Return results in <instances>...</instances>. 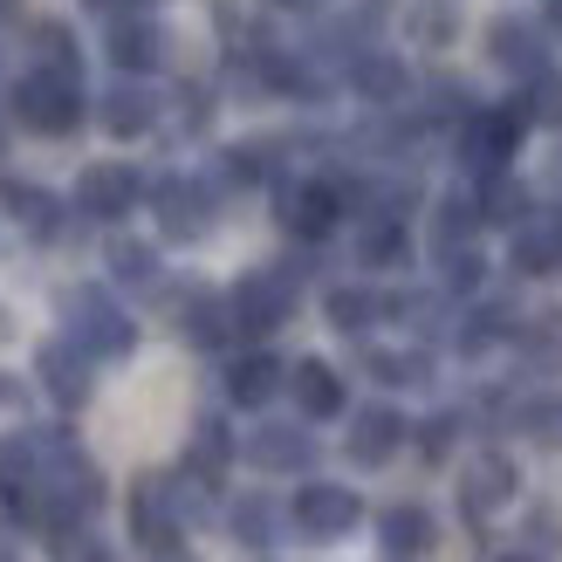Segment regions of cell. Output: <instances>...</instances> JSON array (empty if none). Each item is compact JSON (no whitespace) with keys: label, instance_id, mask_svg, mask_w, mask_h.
Segmentation results:
<instances>
[{"label":"cell","instance_id":"6da1fadb","mask_svg":"<svg viewBox=\"0 0 562 562\" xmlns=\"http://www.w3.org/2000/svg\"><path fill=\"white\" fill-rule=\"evenodd\" d=\"M0 508L35 528L48 515V467H42V432L0 439Z\"/></svg>","mask_w":562,"mask_h":562},{"label":"cell","instance_id":"7a4b0ae2","mask_svg":"<svg viewBox=\"0 0 562 562\" xmlns=\"http://www.w3.org/2000/svg\"><path fill=\"white\" fill-rule=\"evenodd\" d=\"M14 117H21L27 131H42V137L76 131V117H82V90H76V76H63V69H27V76H21V90H14Z\"/></svg>","mask_w":562,"mask_h":562},{"label":"cell","instance_id":"3957f363","mask_svg":"<svg viewBox=\"0 0 562 562\" xmlns=\"http://www.w3.org/2000/svg\"><path fill=\"white\" fill-rule=\"evenodd\" d=\"M63 316H69V344H82L90 357H124V350L137 344L131 316H124V308L110 302L103 289H76V295L63 302Z\"/></svg>","mask_w":562,"mask_h":562},{"label":"cell","instance_id":"277c9868","mask_svg":"<svg viewBox=\"0 0 562 562\" xmlns=\"http://www.w3.org/2000/svg\"><path fill=\"white\" fill-rule=\"evenodd\" d=\"M289 521L302 528L308 542H336V536H350V528L363 521V501H357L350 487H336V481H308V487L295 494Z\"/></svg>","mask_w":562,"mask_h":562},{"label":"cell","instance_id":"5b68a950","mask_svg":"<svg viewBox=\"0 0 562 562\" xmlns=\"http://www.w3.org/2000/svg\"><path fill=\"white\" fill-rule=\"evenodd\" d=\"M234 329L240 336H268V329H281L289 323V308H295V281L281 274V268H261V274H247L240 289H234Z\"/></svg>","mask_w":562,"mask_h":562},{"label":"cell","instance_id":"8992f818","mask_svg":"<svg viewBox=\"0 0 562 562\" xmlns=\"http://www.w3.org/2000/svg\"><path fill=\"white\" fill-rule=\"evenodd\" d=\"M336 213H344V186H329V179H302L281 192V227L295 240H323L336 227Z\"/></svg>","mask_w":562,"mask_h":562},{"label":"cell","instance_id":"52a82bcc","mask_svg":"<svg viewBox=\"0 0 562 562\" xmlns=\"http://www.w3.org/2000/svg\"><path fill=\"white\" fill-rule=\"evenodd\" d=\"M137 200H145V179H137L131 165H90V172L76 179V206L90 220H124Z\"/></svg>","mask_w":562,"mask_h":562},{"label":"cell","instance_id":"ba28073f","mask_svg":"<svg viewBox=\"0 0 562 562\" xmlns=\"http://www.w3.org/2000/svg\"><path fill=\"white\" fill-rule=\"evenodd\" d=\"M521 110H481V117L467 124V137H460V158L473 165V172H501V165L515 158V137H521Z\"/></svg>","mask_w":562,"mask_h":562},{"label":"cell","instance_id":"9c48e42d","mask_svg":"<svg viewBox=\"0 0 562 562\" xmlns=\"http://www.w3.org/2000/svg\"><path fill=\"white\" fill-rule=\"evenodd\" d=\"M515 501V460L508 453H473V467L460 473V508L473 515V521H487V515H501Z\"/></svg>","mask_w":562,"mask_h":562},{"label":"cell","instance_id":"30bf717a","mask_svg":"<svg viewBox=\"0 0 562 562\" xmlns=\"http://www.w3.org/2000/svg\"><path fill=\"white\" fill-rule=\"evenodd\" d=\"M151 206H158V227L172 234V240H192V234L213 227V192L192 186V179H165V186L151 192Z\"/></svg>","mask_w":562,"mask_h":562},{"label":"cell","instance_id":"8fae6325","mask_svg":"<svg viewBox=\"0 0 562 562\" xmlns=\"http://www.w3.org/2000/svg\"><path fill=\"white\" fill-rule=\"evenodd\" d=\"M131 528H137V542H145L151 555H172L179 536H186V521H179V508H172V487H165V481H145V487H137Z\"/></svg>","mask_w":562,"mask_h":562},{"label":"cell","instance_id":"7c38bea8","mask_svg":"<svg viewBox=\"0 0 562 562\" xmlns=\"http://www.w3.org/2000/svg\"><path fill=\"white\" fill-rule=\"evenodd\" d=\"M247 460L268 473H302V467H316V439L302 426H255L247 432Z\"/></svg>","mask_w":562,"mask_h":562},{"label":"cell","instance_id":"4fadbf2b","mask_svg":"<svg viewBox=\"0 0 562 562\" xmlns=\"http://www.w3.org/2000/svg\"><path fill=\"white\" fill-rule=\"evenodd\" d=\"M398 446H405V418L391 412V405H363L350 418V460L357 467H384Z\"/></svg>","mask_w":562,"mask_h":562},{"label":"cell","instance_id":"5bb4252c","mask_svg":"<svg viewBox=\"0 0 562 562\" xmlns=\"http://www.w3.org/2000/svg\"><path fill=\"white\" fill-rule=\"evenodd\" d=\"M42 384L55 405H82L90 398V350L82 344H48L42 350Z\"/></svg>","mask_w":562,"mask_h":562},{"label":"cell","instance_id":"9a60e30c","mask_svg":"<svg viewBox=\"0 0 562 562\" xmlns=\"http://www.w3.org/2000/svg\"><path fill=\"white\" fill-rule=\"evenodd\" d=\"M289 391H295V405L308 418H336V412H344V378H336L329 363H316V357L289 371Z\"/></svg>","mask_w":562,"mask_h":562},{"label":"cell","instance_id":"2e32d148","mask_svg":"<svg viewBox=\"0 0 562 562\" xmlns=\"http://www.w3.org/2000/svg\"><path fill=\"white\" fill-rule=\"evenodd\" d=\"M515 268L521 274H562V213L528 220V227L515 234Z\"/></svg>","mask_w":562,"mask_h":562},{"label":"cell","instance_id":"e0dca14e","mask_svg":"<svg viewBox=\"0 0 562 562\" xmlns=\"http://www.w3.org/2000/svg\"><path fill=\"white\" fill-rule=\"evenodd\" d=\"M274 391H281V363H274L268 350L234 357V371H227V398H234V405L255 412V405H268V398H274Z\"/></svg>","mask_w":562,"mask_h":562},{"label":"cell","instance_id":"ac0fdd59","mask_svg":"<svg viewBox=\"0 0 562 562\" xmlns=\"http://www.w3.org/2000/svg\"><path fill=\"white\" fill-rule=\"evenodd\" d=\"M378 542H384V555L418 562V555L432 549V515H426V508H384V521H378Z\"/></svg>","mask_w":562,"mask_h":562},{"label":"cell","instance_id":"d6986e66","mask_svg":"<svg viewBox=\"0 0 562 562\" xmlns=\"http://www.w3.org/2000/svg\"><path fill=\"white\" fill-rule=\"evenodd\" d=\"M151 117H158V103H151L145 82H117V90L103 97V131H110V137H137V131H151Z\"/></svg>","mask_w":562,"mask_h":562},{"label":"cell","instance_id":"ffe728a7","mask_svg":"<svg viewBox=\"0 0 562 562\" xmlns=\"http://www.w3.org/2000/svg\"><path fill=\"white\" fill-rule=\"evenodd\" d=\"M357 261H363V268H391V261H405V220H398V213H371V220H363V234H357Z\"/></svg>","mask_w":562,"mask_h":562},{"label":"cell","instance_id":"44dd1931","mask_svg":"<svg viewBox=\"0 0 562 562\" xmlns=\"http://www.w3.org/2000/svg\"><path fill=\"white\" fill-rule=\"evenodd\" d=\"M110 63L131 69V76H145L158 63V27L151 21H117V27H110Z\"/></svg>","mask_w":562,"mask_h":562},{"label":"cell","instance_id":"7402d4cb","mask_svg":"<svg viewBox=\"0 0 562 562\" xmlns=\"http://www.w3.org/2000/svg\"><path fill=\"white\" fill-rule=\"evenodd\" d=\"M378 316H384V295H371V289H329V323L344 329V336L371 329Z\"/></svg>","mask_w":562,"mask_h":562},{"label":"cell","instance_id":"603a6c76","mask_svg":"<svg viewBox=\"0 0 562 562\" xmlns=\"http://www.w3.org/2000/svg\"><path fill=\"white\" fill-rule=\"evenodd\" d=\"M179 329L192 336V344H220V336L234 329V308H227V302H213V295H192V302L179 308Z\"/></svg>","mask_w":562,"mask_h":562},{"label":"cell","instance_id":"cb8c5ba5","mask_svg":"<svg viewBox=\"0 0 562 562\" xmlns=\"http://www.w3.org/2000/svg\"><path fill=\"white\" fill-rule=\"evenodd\" d=\"M8 213L21 220L27 234H55V200L42 186H8Z\"/></svg>","mask_w":562,"mask_h":562},{"label":"cell","instance_id":"d4e9b609","mask_svg":"<svg viewBox=\"0 0 562 562\" xmlns=\"http://www.w3.org/2000/svg\"><path fill=\"white\" fill-rule=\"evenodd\" d=\"M357 90L378 97V103H391V97L405 90V69L391 63V55H363V63H357Z\"/></svg>","mask_w":562,"mask_h":562},{"label":"cell","instance_id":"484cf974","mask_svg":"<svg viewBox=\"0 0 562 562\" xmlns=\"http://www.w3.org/2000/svg\"><path fill=\"white\" fill-rule=\"evenodd\" d=\"M35 55H42V69H63V76L82 69V63H76V42H69V27H63V21H42V27H35Z\"/></svg>","mask_w":562,"mask_h":562},{"label":"cell","instance_id":"4316f807","mask_svg":"<svg viewBox=\"0 0 562 562\" xmlns=\"http://www.w3.org/2000/svg\"><path fill=\"white\" fill-rule=\"evenodd\" d=\"M234 536H240L247 549H261V542H274V508H268L261 494H247L240 508H234Z\"/></svg>","mask_w":562,"mask_h":562},{"label":"cell","instance_id":"83f0119b","mask_svg":"<svg viewBox=\"0 0 562 562\" xmlns=\"http://www.w3.org/2000/svg\"><path fill=\"white\" fill-rule=\"evenodd\" d=\"M371 371L384 384H418V378H426V357H412V350H371Z\"/></svg>","mask_w":562,"mask_h":562},{"label":"cell","instance_id":"f1b7e54d","mask_svg":"<svg viewBox=\"0 0 562 562\" xmlns=\"http://www.w3.org/2000/svg\"><path fill=\"white\" fill-rule=\"evenodd\" d=\"M220 467H227V432H220L213 418H206V426H200V439H192V473H206V481H213Z\"/></svg>","mask_w":562,"mask_h":562},{"label":"cell","instance_id":"f546056e","mask_svg":"<svg viewBox=\"0 0 562 562\" xmlns=\"http://www.w3.org/2000/svg\"><path fill=\"white\" fill-rule=\"evenodd\" d=\"M110 268H117V281H151V274H158L151 247H137V240H117V247H110Z\"/></svg>","mask_w":562,"mask_h":562},{"label":"cell","instance_id":"4dcf8cb0","mask_svg":"<svg viewBox=\"0 0 562 562\" xmlns=\"http://www.w3.org/2000/svg\"><path fill=\"white\" fill-rule=\"evenodd\" d=\"M494 55H501L508 69H528V63H536V42L521 35V21H501V27H494Z\"/></svg>","mask_w":562,"mask_h":562},{"label":"cell","instance_id":"1f68e13d","mask_svg":"<svg viewBox=\"0 0 562 562\" xmlns=\"http://www.w3.org/2000/svg\"><path fill=\"white\" fill-rule=\"evenodd\" d=\"M528 357H536V363H562V316H536V323H528Z\"/></svg>","mask_w":562,"mask_h":562},{"label":"cell","instance_id":"d6a6232c","mask_svg":"<svg viewBox=\"0 0 562 562\" xmlns=\"http://www.w3.org/2000/svg\"><path fill=\"white\" fill-rule=\"evenodd\" d=\"M481 213H487V220H521V186H508V179H487V192H481Z\"/></svg>","mask_w":562,"mask_h":562},{"label":"cell","instance_id":"836d02e7","mask_svg":"<svg viewBox=\"0 0 562 562\" xmlns=\"http://www.w3.org/2000/svg\"><path fill=\"white\" fill-rule=\"evenodd\" d=\"M521 117H562V76H542L536 97L521 103Z\"/></svg>","mask_w":562,"mask_h":562},{"label":"cell","instance_id":"e575fe53","mask_svg":"<svg viewBox=\"0 0 562 562\" xmlns=\"http://www.w3.org/2000/svg\"><path fill=\"white\" fill-rule=\"evenodd\" d=\"M521 426L536 432V439H562V398H549V405H528V412H521Z\"/></svg>","mask_w":562,"mask_h":562},{"label":"cell","instance_id":"d590c367","mask_svg":"<svg viewBox=\"0 0 562 562\" xmlns=\"http://www.w3.org/2000/svg\"><path fill=\"white\" fill-rule=\"evenodd\" d=\"M446 432H453V426H446V418H439V426H426V453H432V460L446 453Z\"/></svg>","mask_w":562,"mask_h":562},{"label":"cell","instance_id":"8d00e7d4","mask_svg":"<svg viewBox=\"0 0 562 562\" xmlns=\"http://www.w3.org/2000/svg\"><path fill=\"white\" fill-rule=\"evenodd\" d=\"M0 405H14V378L8 371H0Z\"/></svg>","mask_w":562,"mask_h":562},{"label":"cell","instance_id":"74e56055","mask_svg":"<svg viewBox=\"0 0 562 562\" xmlns=\"http://www.w3.org/2000/svg\"><path fill=\"white\" fill-rule=\"evenodd\" d=\"M21 14V0H0V21H14Z\"/></svg>","mask_w":562,"mask_h":562},{"label":"cell","instance_id":"f35d334b","mask_svg":"<svg viewBox=\"0 0 562 562\" xmlns=\"http://www.w3.org/2000/svg\"><path fill=\"white\" fill-rule=\"evenodd\" d=\"M549 21H555V27H562V0H549Z\"/></svg>","mask_w":562,"mask_h":562},{"label":"cell","instance_id":"ab89813d","mask_svg":"<svg viewBox=\"0 0 562 562\" xmlns=\"http://www.w3.org/2000/svg\"><path fill=\"white\" fill-rule=\"evenodd\" d=\"M501 562H536V555H501Z\"/></svg>","mask_w":562,"mask_h":562},{"label":"cell","instance_id":"60d3db41","mask_svg":"<svg viewBox=\"0 0 562 562\" xmlns=\"http://www.w3.org/2000/svg\"><path fill=\"white\" fill-rule=\"evenodd\" d=\"M103 8H117V0H103Z\"/></svg>","mask_w":562,"mask_h":562}]
</instances>
